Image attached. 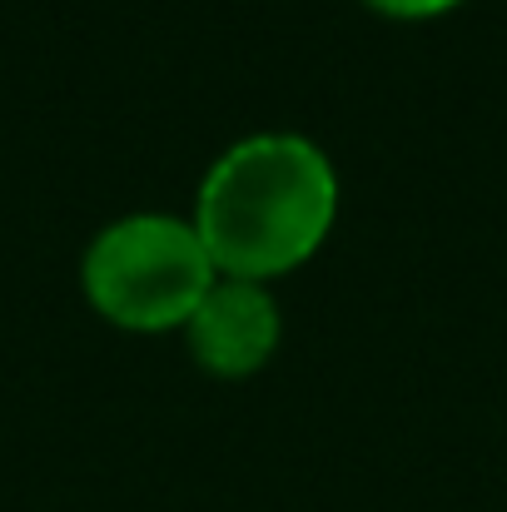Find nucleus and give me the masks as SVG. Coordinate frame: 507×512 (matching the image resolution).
Returning a JSON list of instances; mask_svg holds the SVG:
<instances>
[{
	"label": "nucleus",
	"instance_id": "1",
	"mask_svg": "<svg viewBox=\"0 0 507 512\" xmlns=\"http://www.w3.org/2000/svg\"><path fill=\"white\" fill-rule=\"evenodd\" d=\"M189 219L219 274L274 284L334 234L338 170L309 135L259 130L204 170Z\"/></svg>",
	"mask_w": 507,
	"mask_h": 512
},
{
	"label": "nucleus",
	"instance_id": "2",
	"mask_svg": "<svg viewBox=\"0 0 507 512\" xmlns=\"http://www.w3.org/2000/svg\"><path fill=\"white\" fill-rule=\"evenodd\" d=\"M219 279L189 214L140 209L110 219L80 259L90 309L125 334H179Z\"/></svg>",
	"mask_w": 507,
	"mask_h": 512
},
{
	"label": "nucleus",
	"instance_id": "3",
	"mask_svg": "<svg viewBox=\"0 0 507 512\" xmlns=\"http://www.w3.org/2000/svg\"><path fill=\"white\" fill-rule=\"evenodd\" d=\"M179 334L199 373L219 383H239L274 363L284 343V309L269 284L219 274Z\"/></svg>",
	"mask_w": 507,
	"mask_h": 512
},
{
	"label": "nucleus",
	"instance_id": "4",
	"mask_svg": "<svg viewBox=\"0 0 507 512\" xmlns=\"http://www.w3.org/2000/svg\"><path fill=\"white\" fill-rule=\"evenodd\" d=\"M363 5L383 20H438V15L468 5V0H363Z\"/></svg>",
	"mask_w": 507,
	"mask_h": 512
}]
</instances>
